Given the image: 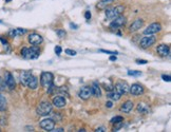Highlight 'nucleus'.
<instances>
[{
	"label": "nucleus",
	"instance_id": "3",
	"mask_svg": "<svg viewBox=\"0 0 171 132\" xmlns=\"http://www.w3.org/2000/svg\"><path fill=\"white\" fill-rule=\"evenodd\" d=\"M36 112L39 116H48L52 112V105L49 102H42L37 107Z\"/></svg>",
	"mask_w": 171,
	"mask_h": 132
},
{
	"label": "nucleus",
	"instance_id": "28",
	"mask_svg": "<svg viewBox=\"0 0 171 132\" xmlns=\"http://www.w3.org/2000/svg\"><path fill=\"white\" fill-rule=\"evenodd\" d=\"M65 53L68 54V55H70V56H75V55H76V52H75L74 50H71V49L65 50Z\"/></svg>",
	"mask_w": 171,
	"mask_h": 132
},
{
	"label": "nucleus",
	"instance_id": "24",
	"mask_svg": "<svg viewBox=\"0 0 171 132\" xmlns=\"http://www.w3.org/2000/svg\"><path fill=\"white\" fill-rule=\"evenodd\" d=\"M119 122H124L123 116H115V117H113L111 121H110V123H111V124H117V123H119Z\"/></svg>",
	"mask_w": 171,
	"mask_h": 132
},
{
	"label": "nucleus",
	"instance_id": "25",
	"mask_svg": "<svg viewBox=\"0 0 171 132\" xmlns=\"http://www.w3.org/2000/svg\"><path fill=\"white\" fill-rule=\"evenodd\" d=\"M128 75H130V76H141L142 72L141 71H132V70H129V71H128Z\"/></svg>",
	"mask_w": 171,
	"mask_h": 132
},
{
	"label": "nucleus",
	"instance_id": "31",
	"mask_svg": "<svg viewBox=\"0 0 171 132\" xmlns=\"http://www.w3.org/2000/svg\"><path fill=\"white\" fill-rule=\"evenodd\" d=\"M16 32H17V35H22L24 34V33L27 32V30H24V29H16Z\"/></svg>",
	"mask_w": 171,
	"mask_h": 132
},
{
	"label": "nucleus",
	"instance_id": "21",
	"mask_svg": "<svg viewBox=\"0 0 171 132\" xmlns=\"http://www.w3.org/2000/svg\"><path fill=\"white\" fill-rule=\"evenodd\" d=\"M110 100H115V102H117V100H119V98L122 97V95L119 94V93L117 92V91H114V90H112V91H110V92L108 93V95H107Z\"/></svg>",
	"mask_w": 171,
	"mask_h": 132
},
{
	"label": "nucleus",
	"instance_id": "5",
	"mask_svg": "<svg viewBox=\"0 0 171 132\" xmlns=\"http://www.w3.org/2000/svg\"><path fill=\"white\" fill-rule=\"evenodd\" d=\"M161 30H162V26H161L160 23L154 22V23H151L150 26H148L145 30H144V34L153 35V34H156L157 32H160Z\"/></svg>",
	"mask_w": 171,
	"mask_h": 132
},
{
	"label": "nucleus",
	"instance_id": "14",
	"mask_svg": "<svg viewBox=\"0 0 171 132\" xmlns=\"http://www.w3.org/2000/svg\"><path fill=\"white\" fill-rule=\"evenodd\" d=\"M156 52L161 56H163V57H166V56H168L170 54V48L167 44H160V46H157Z\"/></svg>",
	"mask_w": 171,
	"mask_h": 132
},
{
	"label": "nucleus",
	"instance_id": "34",
	"mask_svg": "<svg viewBox=\"0 0 171 132\" xmlns=\"http://www.w3.org/2000/svg\"><path fill=\"white\" fill-rule=\"evenodd\" d=\"M162 78L164 79L165 81H167V83H170L171 80V77L169 76V75H162Z\"/></svg>",
	"mask_w": 171,
	"mask_h": 132
},
{
	"label": "nucleus",
	"instance_id": "1",
	"mask_svg": "<svg viewBox=\"0 0 171 132\" xmlns=\"http://www.w3.org/2000/svg\"><path fill=\"white\" fill-rule=\"evenodd\" d=\"M21 55L26 59H36L39 57L40 50L37 46H33L31 48H23L21 50Z\"/></svg>",
	"mask_w": 171,
	"mask_h": 132
},
{
	"label": "nucleus",
	"instance_id": "41",
	"mask_svg": "<svg viewBox=\"0 0 171 132\" xmlns=\"http://www.w3.org/2000/svg\"><path fill=\"white\" fill-rule=\"evenodd\" d=\"M116 59H117V58H116V55H112L111 57H110V60L111 61H115Z\"/></svg>",
	"mask_w": 171,
	"mask_h": 132
},
{
	"label": "nucleus",
	"instance_id": "33",
	"mask_svg": "<svg viewBox=\"0 0 171 132\" xmlns=\"http://www.w3.org/2000/svg\"><path fill=\"white\" fill-rule=\"evenodd\" d=\"M147 63H148V61L145 60V59H136V63H137V65H146Z\"/></svg>",
	"mask_w": 171,
	"mask_h": 132
},
{
	"label": "nucleus",
	"instance_id": "8",
	"mask_svg": "<svg viewBox=\"0 0 171 132\" xmlns=\"http://www.w3.org/2000/svg\"><path fill=\"white\" fill-rule=\"evenodd\" d=\"M4 83H5V86H7L10 90H14L15 89L16 83H15L14 76H13V74H12L11 72H5Z\"/></svg>",
	"mask_w": 171,
	"mask_h": 132
},
{
	"label": "nucleus",
	"instance_id": "2",
	"mask_svg": "<svg viewBox=\"0 0 171 132\" xmlns=\"http://www.w3.org/2000/svg\"><path fill=\"white\" fill-rule=\"evenodd\" d=\"M125 7L123 5H117L115 7H110V9H106V18L107 19H114L115 17L119 16L122 13L124 12Z\"/></svg>",
	"mask_w": 171,
	"mask_h": 132
},
{
	"label": "nucleus",
	"instance_id": "6",
	"mask_svg": "<svg viewBox=\"0 0 171 132\" xmlns=\"http://www.w3.org/2000/svg\"><path fill=\"white\" fill-rule=\"evenodd\" d=\"M126 22H127V20H126V17L119 15V16H117V17H115L114 19H112V22L110 23V28H111V29L120 28V27L125 26Z\"/></svg>",
	"mask_w": 171,
	"mask_h": 132
},
{
	"label": "nucleus",
	"instance_id": "45",
	"mask_svg": "<svg viewBox=\"0 0 171 132\" xmlns=\"http://www.w3.org/2000/svg\"><path fill=\"white\" fill-rule=\"evenodd\" d=\"M0 23H2V21H1V20H0Z\"/></svg>",
	"mask_w": 171,
	"mask_h": 132
},
{
	"label": "nucleus",
	"instance_id": "22",
	"mask_svg": "<svg viewBox=\"0 0 171 132\" xmlns=\"http://www.w3.org/2000/svg\"><path fill=\"white\" fill-rule=\"evenodd\" d=\"M7 100L3 95L0 94V111H5L7 110Z\"/></svg>",
	"mask_w": 171,
	"mask_h": 132
},
{
	"label": "nucleus",
	"instance_id": "23",
	"mask_svg": "<svg viewBox=\"0 0 171 132\" xmlns=\"http://www.w3.org/2000/svg\"><path fill=\"white\" fill-rule=\"evenodd\" d=\"M137 111L141 112V113H144V114L148 113L149 107L146 104H143V103H142V104H139V106H137Z\"/></svg>",
	"mask_w": 171,
	"mask_h": 132
},
{
	"label": "nucleus",
	"instance_id": "10",
	"mask_svg": "<svg viewBox=\"0 0 171 132\" xmlns=\"http://www.w3.org/2000/svg\"><path fill=\"white\" fill-rule=\"evenodd\" d=\"M29 42H30L32 46H38L43 41V38L40 36L37 33H32V34L29 35Z\"/></svg>",
	"mask_w": 171,
	"mask_h": 132
},
{
	"label": "nucleus",
	"instance_id": "13",
	"mask_svg": "<svg viewBox=\"0 0 171 132\" xmlns=\"http://www.w3.org/2000/svg\"><path fill=\"white\" fill-rule=\"evenodd\" d=\"M129 91L132 95H135V96H136V95L143 94L144 88H143V86H141L139 83H134V85H132V86L129 88Z\"/></svg>",
	"mask_w": 171,
	"mask_h": 132
},
{
	"label": "nucleus",
	"instance_id": "11",
	"mask_svg": "<svg viewBox=\"0 0 171 132\" xmlns=\"http://www.w3.org/2000/svg\"><path fill=\"white\" fill-rule=\"evenodd\" d=\"M39 125H40V127H41L43 130H46V131H51V130L54 129V127H55V123H54V121L53 119H50V118L41 121Z\"/></svg>",
	"mask_w": 171,
	"mask_h": 132
},
{
	"label": "nucleus",
	"instance_id": "44",
	"mask_svg": "<svg viewBox=\"0 0 171 132\" xmlns=\"http://www.w3.org/2000/svg\"><path fill=\"white\" fill-rule=\"evenodd\" d=\"M9 1H11V0H5V2H9Z\"/></svg>",
	"mask_w": 171,
	"mask_h": 132
},
{
	"label": "nucleus",
	"instance_id": "18",
	"mask_svg": "<svg viewBox=\"0 0 171 132\" xmlns=\"http://www.w3.org/2000/svg\"><path fill=\"white\" fill-rule=\"evenodd\" d=\"M66 104H67V102L63 96H56V97L53 98V105L57 108H63V107L66 106Z\"/></svg>",
	"mask_w": 171,
	"mask_h": 132
},
{
	"label": "nucleus",
	"instance_id": "19",
	"mask_svg": "<svg viewBox=\"0 0 171 132\" xmlns=\"http://www.w3.org/2000/svg\"><path fill=\"white\" fill-rule=\"evenodd\" d=\"M91 91H92V94L94 95L95 97H100L102 96V91H100V88L97 83H93L92 87H91Z\"/></svg>",
	"mask_w": 171,
	"mask_h": 132
},
{
	"label": "nucleus",
	"instance_id": "12",
	"mask_svg": "<svg viewBox=\"0 0 171 132\" xmlns=\"http://www.w3.org/2000/svg\"><path fill=\"white\" fill-rule=\"evenodd\" d=\"M91 95H92V91H91L90 87H83L79 91V97L83 100H89Z\"/></svg>",
	"mask_w": 171,
	"mask_h": 132
},
{
	"label": "nucleus",
	"instance_id": "43",
	"mask_svg": "<svg viewBox=\"0 0 171 132\" xmlns=\"http://www.w3.org/2000/svg\"><path fill=\"white\" fill-rule=\"evenodd\" d=\"M102 1H107V2H110V3H111L112 1H113V0H102Z\"/></svg>",
	"mask_w": 171,
	"mask_h": 132
},
{
	"label": "nucleus",
	"instance_id": "36",
	"mask_svg": "<svg viewBox=\"0 0 171 132\" xmlns=\"http://www.w3.org/2000/svg\"><path fill=\"white\" fill-rule=\"evenodd\" d=\"M4 87H5V83L2 81V79H0V91L4 90Z\"/></svg>",
	"mask_w": 171,
	"mask_h": 132
},
{
	"label": "nucleus",
	"instance_id": "38",
	"mask_svg": "<svg viewBox=\"0 0 171 132\" xmlns=\"http://www.w3.org/2000/svg\"><path fill=\"white\" fill-rule=\"evenodd\" d=\"M65 130L63 129V128H58V129H52L50 132H63Z\"/></svg>",
	"mask_w": 171,
	"mask_h": 132
},
{
	"label": "nucleus",
	"instance_id": "35",
	"mask_svg": "<svg viewBox=\"0 0 171 132\" xmlns=\"http://www.w3.org/2000/svg\"><path fill=\"white\" fill-rule=\"evenodd\" d=\"M91 16H92V15H91V13H90L89 11H87V12L85 13V17H86V19H87V20H90Z\"/></svg>",
	"mask_w": 171,
	"mask_h": 132
},
{
	"label": "nucleus",
	"instance_id": "39",
	"mask_svg": "<svg viewBox=\"0 0 171 132\" xmlns=\"http://www.w3.org/2000/svg\"><path fill=\"white\" fill-rule=\"evenodd\" d=\"M95 131H96V132H104V131H106V129H105L104 127H100V128H97Z\"/></svg>",
	"mask_w": 171,
	"mask_h": 132
},
{
	"label": "nucleus",
	"instance_id": "37",
	"mask_svg": "<svg viewBox=\"0 0 171 132\" xmlns=\"http://www.w3.org/2000/svg\"><path fill=\"white\" fill-rule=\"evenodd\" d=\"M70 28L72 29V30H77L78 29V26L77 24H75V23H70Z\"/></svg>",
	"mask_w": 171,
	"mask_h": 132
},
{
	"label": "nucleus",
	"instance_id": "40",
	"mask_svg": "<svg viewBox=\"0 0 171 132\" xmlns=\"http://www.w3.org/2000/svg\"><path fill=\"white\" fill-rule=\"evenodd\" d=\"M106 106L108 107V108H112V106H113V103H112V102H108V103H106Z\"/></svg>",
	"mask_w": 171,
	"mask_h": 132
},
{
	"label": "nucleus",
	"instance_id": "29",
	"mask_svg": "<svg viewBox=\"0 0 171 132\" xmlns=\"http://www.w3.org/2000/svg\"><path fill=\"white\" fill-rule=\"evenodd\" d=\"M100 52H102V53H106V54H112V55H116V54H118L117 52H114V51H108V50H100Z\"/></svg>",
	"mask_w": 171,
	"mask_h": 132
},
{
	"label": "nucleus",
	"instance_id": "32",
	"mask_svg": "<svg viewBox=\"0 0 171 132\" xmlns=\"http://www.w3.org/2000/svg\"><path fill=\"white\" fill-rule=\"evenodd\" d=\"M10 36H11V37H16L17 36V32H16V29H15V30H11L10 31Z\"/></svg>",
	"mask_w": 171,
	"mask_h": 132
},
{
	"label": "nucleus",
	"instance_id": "7",
	"mask_svg": "<svg viewBox=\"0 0 171 132\" xmlns=\"http://www.w3.org/2000/svg\"><path fill=\"white\" fill-rule=\"evenodd\" d=\"M129 85H128L127 81L124 80H119L117 83L115 85V91H117L120 95L126 94V93L129 92Z\"/></svg>",
	"mask_w": 171,
	"mask_h": 132
},
{
	"label": "nucleus",
	"instance_id": "27",
	"mask_svg": "<svg viewBox=\"0 0 171 132\" xmlns=\"http://www.w3.org/2000/svg\"><path fill=\"white\" fill-rule=\"evenodd\" d=\"M108 4H110V2H107V1H100V2L97 4V7H98V9H105Z\"/></svg>",
	"mask_w": 171,
	"mask_h": 132
},
{
	"label": "nucleus",
	"instance_id": "9",
	"mask_svg": "<svg viewBox=\"0 0 171 132\" xmlns=\"http://www.w3.org/2000/svg\"><path fill=\"white\" fill-rule=\"evenodd\" d=\"M155 40H156V38L153 35H147L146 37H143V39L141 40V46L143 49H147L154 44Z\"/></svg>",
	"mask_w": 171,
	"mask_h": 132
},
{
	"label": "nucleus",
	"instance_id": "30",
	"mask_svg": "<svg viewBox=\"0 0 171 132\" xmlns=\"http://www.w3.org/2000/svg\"><path fill=\"white\" fill-rule=\"evenodd\" d=\"M54 50H55V53L57 54V55H60V54H61V51H63V49H61V46H56Z\"/></svg>",
	"mask_w": 171,
	"mask_h": 132
},
{
	"label": "nucleus",
	"instance_id": "15",
	"mask_svg": "<svg viewBox=\"0 0 171 132\" xmlns=\"http://www.w3.org/2000/svg\"><path fill=\"white\" fill-rule=\"evenodd\" d=\"M144 24V20L143 19H136V20H134L133 22H132V24L130 26L129 28V31L130 32H136V31H139V29L143 27Z\"/></svg>",
	"mask_w": 171,
	"mask_h": 132
},
{
	"label": "nucleus",
	"instance_id": "16",
	"mask_svg": "<svg viewBox=\"0 0 171 132\" xmlns=\"http://www.w3.org/2000/svg\"><path fill=\"white\" fill-rule=\"evenodd\" d=\"M38 86V79L36 76H34V75H31L30 77H29L28 79V83H27V87H29L30 89H32V90H34V89H36Z\"/></svg>",
	"mask_w": 171,
	"mask_h": 132
},
{
	"label": "nucleus",
	"instance_id": "20",
	"mask_svg": "<svg viewBox=\"0 0 171 132\" xmlns=\"http://www.w3.org/2000/svg\"><path fill=\"white\" fill-rule=\"evenodd\" d=\"M32 75V72L31 71H23L22 73L20 74V81L22 83V85L27 86V83H28L29 77Z\"/></svg>",
	"mask_w": 171,
	"mask_h": 132
},
{
	"label": "nucleus",
	"instance_id": "26",
	"mask_svg": "<svg viewBox=\"0 0 171 132\" xmlns=\"http://www.w3.org/2000/svg\"><path fill=\"white\" fill-rule=\"evenodd\" d=\"M56 34L58 35V37L59 38H63L67 35V33H66L65 30H57L56 31Z\"/></svg>",
	"mask_w": 171,
	"mask_h": 132
},
{
	"label": "nucleus",
	"instance_id": "17",
	"mask_svg": "<svg viewBox=\"0 0 171 132\" xmlns=\"http://www.w3.org/2000/svg\"><path fill=\"white\" fill-rule=\"evenodd\" d=\"M133 103L131 102V100H127L126 103H124L123 105H122V107H120V111L124 112V113H129V112L132 111V109H133Z\"/></svg>",
	"mask_w": 171,
	"mask_h": 132
},
{
	"label": "nucleus",
	"instance_id": "42",
	"mask_svg": "<svg viewBox=\"0 0 171 132\" xmlns=\"http://www.w3.org/2000/svg\"><path fill=\"white\" fill-rule=\"evenodd\" d=\"M0 40H1V42H2L3 44H7V41L3 37H0Z\"/></svg>",
	"mask_w": 171,
	"mask_h": 132
},
{
	"label": "nucleus",
	"instance_id": "4",
	"mask_svg": "<svg viewBox=\"0 0 171 132\" xmlns=\"http://www.w3.org/2000/svg\"><path fill=\"white\" fill-rule=\"evenodd\" d=\"M54 80V75L52 74L51 72H42L41 76H40V83L43 88L48 89L49 87L53 83Z\"/></svg>",
	"mask_w": 171,
	"mask_h": 132
}]
</instances>
